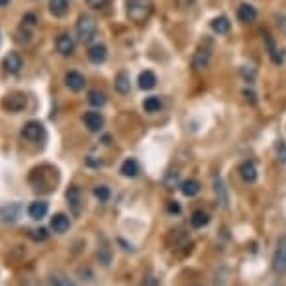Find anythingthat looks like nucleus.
I'll return each instance as SVG.
<instances>
[{
    "label": "nucleus",
    "mask_w": 286,
    "mask_h": 286,
    "mask_svg": "<svg viewBox=\"0 0 286 286\" xmlns=\"http://www.w3.org/2000/svg\"><path fill=\"white\" fill-rule=\"evenodd\" d=\"M152 12V0H126V13H128L129 21H133L137 25H142L144 21H148Z\"/></svg>",
    "instance_id": "obj_1"
},
{
    "label": "nucleus",
    "mask_w": 286,
    "mask_h": 286,
    "mask_svg": "<svg viewBox=\"0 0 286 286\" xmlns=\"http://www.w3.org/2000/svg\"><path fill=\"white\" fill-rule=\"evenodd\" d=\"M271 268H273L275 275H286V236H280L277 239L273 253V260H271Z\"/></svg>",
    "instance_id": "obj_2"
},
{
    "label": "nucleus",
    "mask_w": 286,
    "mask_h": 286,
    "mask_svg": "<svg viewBox=\"0 0 286 286\" xmlns=\"http://www.w3.org/2000/svg\"><path fill=\"white\" fill-rule=\"evenodd\" d=\"M77 36L83 43H88L96 36V21L88 15H83L77 23Z\"/></svg>",
    "instance_id": "obj_3"
},
{
    "label": "nucleus",
    "mask_w": 286,
    "mask_h": 286,
    "mask_svg": "<svg viewBox=\"0 0 286 286\" xmlns=\"http://www.w3.org/2000/svg\"><path fill=\"white\" fill-rule=\"evenodd\" d=\"M21 213H23V206L19 202L4 204V206H0V221L6 223V225H13V223L19 221Z\"/></svg>",
    "instance_id": "obj_4"
},
{
    "label": "nucleus",
    "mask_w": 286,
    "mask_h": 286,
    "mask_svg": "<svg viewBox=\"0 0 286 286\" xmlns=\"http://www.w3.org/2000/svg\"><path fill=\"white\" fill-rule=\"evenodd\" d=\"M2 107L8 109L10 112H19V110H23L26 107V98L23 94H12L2 101Z\"/></svg>",
    "instance_id": "obj_5"
},
{
    "label": "nucleus",
    "mask_w": 286,
    "mask_h": 286,
    "mask_svg": "<svg viewBox=\"0 0 286 286\" xmlns=\"http://www.w3.org/2000/svg\"><path fill=\"white\" fill-rule=\"evenodd\" d=\"M56 51L60 53L62 56H71L75 51V42L69 34H62V36L56 37Z\"/></svg>",
    "instance_id": "obj_6"
},
{
    "label": "nucleus",
    "mask_w": 286,
    "mask_h": 286,
    "mask_svg": "<svg viewBox=\"0 0 286 286\" xmlns=\"http://www.w3.org/2000/svg\"><path fill=\"white\" fill-rule=\"evenodd\" d=\"M83 122H85V126H86L88 131L96 133V131H99V129L103 128L105 120L99 112H94V110H92V112H86V114L83 116Z\"/></svg>",
    "instance_id": "obj_7"
},
{
    "label": "nucleus",
    "mask_w": 286,
    "mask_h": 286,
    "mask_svg": "<svg viewBox=\"0 0 286 286\" xmlns=\"http://www.w3.org/2000/svg\"><path fill=\"white\" fill-rule=\"evenodd\" d=\"M43 133H45V129H43V124L36 122V120H32V122H28L23 128V137L28 140H39L43 137Z\"/></svg>",
    "instance_id": "obj_8"
},
{
    "label": "nucleus",
    "mask_w": 286,
    "mask_h": 286,
    "mask_svg": "<svg viewBox=\"0 0 286 286\" xmlns=\"http://www.w3.org/2000/svg\"><path fill=\"white\" fill-rule=\"evenodd\" d=\"M88 60L92 64H103L107 60V47L103 43H94L90 49H88Z\"/></svg>",
    "instance_id": "obj_9"
},
{
    "label": "nucleus",
    "mask_w": 286,
    "mask_h": 286,
    "mask_svg": "<svg viewBox=\"0 0 286 286\" xmlns=\"http://www.w3.org/2000/svg\"><path fill=\"white\" fill-rule=\"evenodd\" d=\"M2 66L6 67L8 73H19L21 71V67H23V60H21V56L17 53H10V55L4 56V60H2Z\"/></svg>",
    "instance_id": "obj_10"
},
{
    "label": "nucleus",
    "mask_w": 286,
    "mask_h": 286,
    "mask_svg": "<svg viewBox=\"0 0 286 286\" xmlns=\"http://www.w3.org/2000/svg\"><path fill=\"white\" fill-rule=\"evenodd\" d=\"M69 226H71V221H69V217L64 215V213H56L55 217L51 219V228H53L56 234H66V232L69 230Z\"/></svg>",
    "instance_id": "obj_11"
},
{
    "label": "nucleus",
    "mask_w": 286,
    "mask_h": 286,
    "mask_svg": "<svg viewBox=\"0 0 286 286\" xmlns=\"http://www.w3.org/2000/svg\"><path fill=\"white\" fill-rule=\"evenodd\" d=\"M258 17V12H256V8L253 4H241V6L237 8V19L241 21V23H253L255 19Z\"/></svg>",
    "instance_id": "obj_12"
},
{
    "label": "nucleus",
    "mask_w": 286,
    "mask_h": 286,
    "mask_svg": "<svg viewBox=\"0 0 286 286\" xmlns=\"http://www.w3.org/2000/svg\"><path fill=\"white\" fill-rule=\"evenodd\" d=\"M47 212H49V204H47L45 200H36L28 206V215L36 221L43 219V217L47 215Z\"/></svg>",
    "instance_id": "obj_13"
},
{
    "label": "nucleus",
    "mask_w": 286,
    "mask_h": 286,
    "mask_svg": "<svg viewBox=\"0 0 286 286\" xmlns=\"http://www.w3.org/2000/svg\"><path fill=\"white\" fill-rule=\"evenodd\" d=\"M239 176H241V180H243L245 183L256 182L258 172H256L255 163H253V161H245V163H241V167H239Z\"/></svg>",
    "instance_id": "obj_14"
},
{
    "label": "nucleus",
    "mask_w": 286,
    "mask_h": 286,
    "mask_svg": "<svg viewBox=\"0 0 286 286\" xmlns=\"http://www.w3.org/2000/svg\"><path fill=\"white\" fill-rule=\"evenodd\" d=\"M155 85H157V77H155L153 71L146 69V71H142V73L139 75V88L140 90H152V88H155Z\"/></svg>",
    "instance_id": "obj_15"
},
{
    "label": "nucleus",
    "mask_w": 286,
    "mask_h": 286,
    "mask_svg": "<svg viewBox=\"0 0 286 286\" xmlns=\"http://www.w3.org/2000/svg\"><path fill=\"white\" fill-rule=\"evenodd\" d=\"M66 85L69 86V90L80 92L85 88V77L79 73V71H69L66 75Z\"/></svg>",
    "instance_id": "obj_16"
},
{
    "label": "nucleus",
    "mask_w": 286,
    "mask_h": 286,
    "mask_svg": "<svg viewBox=\"0 0 286 286\" xmlns=\"http://www.w3.org/2000/svg\"><path fill=\"white\" fill-rule=\"evenodd\" d=\"M67 202H69V208L73 210V213L77 215V213H80V202H83V198H80V191L77 187H69L67 189Z\"/></svg>",
    "instance_id": "obj_17"
},
{
    "label": "nucleus",
    "mask_w": 286,
    "mask_h": 286,
    "mask_svg": "<svg viewBox=\"0 0 286 286\" xmlns=\"http://www.w3.org/2000/svg\"><path fill=\"white\" fill-rule=\"evenodd\" d=\"M120 172H122V176L126 178H135V176H139L140 167L135 159H126L122 163V167H120Z\"/></svg>",
    "instance_id": "obj_18"
},
{
    "label": "nucleus",
    "mask_w": 286,
    "mask_h": 286,
    "mask_svg": "<svg viewBox=\"0 0 286 286\" xmlns=\"http://www.w3.org/2000/svg\"><path fill=\"white\" fill-rule=\"evenodd\" d=\"M210 26H212V30L215 32V34H226V32L230 30V21H228V17L221 15V17L212 19Z\"/></svg>",
    "instance_id": "obj_19"
},
{
    "label": "nucleus",
    "mask_w": 286,
    "mask_h": 286,
    "mask_svg": "<svg viewBox=\"0 0 286 286\" xmlns=\"http://www.w3.org/2000/svg\"><path fill=\"white\" fill-rule=\"evenodd\" d=\"M49 10L55 17H62L69 10V0H49Z\"/></svg>",
    "instance_id": "obj_20"
},
{
    "label": "nucleus",
    "mask_w": 286,
    "mask_h": 286,
    "mask_svg": "<svg viewBox=\"0 0 286 286\" xmlns=\"http://www.w3.org/2000/svg\"><path fill=\"white\" fill-rule=\"evenodd\" d=\"M210 51H196L195 56H193V67L195 69H206L210 66Z\"/></svg>",
    "instance_id": "obj_21"
},
{
    "label": "nucleus",
    "mask_w": 286,
    "mask_h": 286,
    "mask_svg": "<svg viewBox=\"0 0 286 286\" xmlns=\"http://www.w3.org/2000/svg\"><path fill=\"white\" fill-rule=\"evenodd\" d=\"M182 193L185 196H189V198H193V196H196L198 193H200V183L196 182V180H185V182H182Z\"/></svg>",
    "instance_id": "obj_22"
},
{
    "label": "nucleus",
    "mask_w": 286,
    "mask_h": 286,
    "mask_svg": "<svg viewBox=\"0 0 286 286\" xmlns=\"http://www.w3.org/2000/svg\"><path fill=\"white\" fill-rule=\"evenodd\" d=\"M142 107H144V110H146V112H150V114H155V112H159V110L163 109V101H161L157 96H150V98L144 99Z\"/></svg>",
    "instance_id": "obj_23"
},
{
    "label": "nucleus",
    "mask_w": 286,
    "mask_h": 286,
    "mask_svg": "<svg viewBox=\"0 0 286 286\" xmlns=\"http://www.w3.org/2000/svg\"><path fill=\"white\" fill-rule=\"evenodd\" d=\"M208 223H210V215H208L204 210L193 212V215H191V225L195 226V228H204Z\"/></svg>",
    "instance_id": "obj_24"
},
{
    "label": "nucleus",
    "mask_w": 286,
    "mask_h": 286,
    "mask_svg": "<svg viewBox=\"0 0 286 286\" xmlns=\"http://www.w3.org/2000/svg\"><path fill=\"white\" fill-rule=\"evenodd\" d=\"M114 86H116V90L120 92V94H128L129 88H131V83H129V75L126 73V71H120V73L116 75Z\"/></svg>",
    "instance_id": "obj_25"
},
{
    "label": "nucleus",
    "mask_w": 286,
    "mask_h": 286,
    "mask_svg": "<svg viewBox=\"0 0 286 286\" xmlns=\"http://www.w3.org/2000/svg\"><path fill=\"white\" fill-rule=\"evenodd\" d=\"M88 103L92 107H103L107 103V96H105V92L101 90H90L88 92Z\"/></svg>",
    "instance_id": "obj_26"
},
{
    "label": "nucleus",
    "mask_w": 286,
    "mask_h": 286,
    "mask_svg": "<svg viewBox=\"0 0 286 286\" xmlns=\"http://www.w3.org/2000/svg\"><path fill=\"white\" fill-rule=\"evenodd\" d=\"M49 280H51V286H75L73 280L69 279V277H66L64 273H60V271L51 273Z\"/></svg>",
    "instance_id": "obj_27"
},
{
    "label": "nucleus",
    "mask_w": 286,
    "mask_h": 286,
    "mask_svg": "<svg viewBox=\"0 0 286 286\" xmlns=\"http://www.w3.org/2000/svg\"><path fill=\"white\" fill-rule=\"evenodd\" d=\"M94 196L99 202H107L110 198V189L107 185H98V187H94Z\"/></svg>",
    "instance_id": "obj_28"
},
{
    "label": "nucleus",
    "mask_w": 286,
    "mask_h": 286,
    "mask_svg": "<svg viewBox=\"0 0 286 286\" xmlns=\"http://www.w3.org/2000/svg\"><path fill=\"white\" fill-rule=\"evenodd\" d=\"M215 193L217 196H221V202L226 206V195H225V187H223V182L221 180H215Z\"/></svg>",
    "instance_id": "obj_29"
},
{
    "label": "nucleus",
    "mask_w": 286,
    "mask_h": 286,
    "mask_svg": "<svg viewBox=\"0 0 286 286\" xmlns=\"http://www.w3.org/2000/svg\"><path fill=\"white\" fill-rule=\"evenodd\" d=\"M32 237H34L36 241H43V239H47V230H45V228H37V230L32 232Z\"/></svg>",
    "instance_id": "obj_30"
},
{
    "label": "nucleus",
    "mask_w": 286,
    "mask_h": 286,
    "mask_svg": "<svg viewBox=\"0 0 286 286\" xmlns=\"http://www.w3.org/2000/svg\"><path fill=\"white\" fill-rule=\"evenodd\" d=\"M277 155H279V159L284 163L286 161V144L282 142V140H279V144H277Z\"/></svg>",
    "instance_id": "obj_31"
},
{
    "label": "nucleus",
    "mask_w": 286,
    "mask_h": 286,
    "mask_svg": "<svg viewBox=\"0 0 286 286\" xmlns=\"http://www.w3.org/2000/svg\"><path fill=\"white\" fill-rule=\"evenodd\" d=\"M34 25H36V15L28 13V15H25V17H23V26H28V28H32Z\"/></svg>",
    "instance_id": "obj_32"
},
{
    "label": "nucleus",
    "mask_w": 286,
    "mask_h": 286,
    "mask_svg": "<svg viewBox=\"0 0 286 286\" xmlns=\"http://www.w3.org/2000/svg\"><path fill=\"white\" fill-rule=\"evenodd\" d=\"M86 4L94 8V10H99V8H103L107 4V0H86Z\"/></svg>",
    "instance_id": "obj_33"
},
{
    "label": "nucleus",
    "mask_w": 286,
    "mask_h": 286,
    "mask_svg": "<svg viewBox=\"0 0 286 286\" xmlns=\"http://www.w3.org/2000/svg\"><path fill=\"white\" fill-rule=\"evenodd\" d=\"M98 258H99V262H101L103 266H109V262H110V253H109V251H103V253H98Z\"/></svg>",
    "instance_id": "obj_34"
},
{
    "label": "nucleus",
    "mask_w": 286,
    "mask_h": 286,
    "mask_svg": "<svg viewBox=\"0 0 286 286\" xmlns=\"http://www.w3.org/2000/svg\"><path fill=\"white\" fill-rule=\"evenodd\" d=\"M243 96L247 101H251V103H256V96H255V92H251V90H245L243 92Z\"/></svg>",
    "instance_id": "obj_35"
},
{
    "label": "nucleus",
    "mask_w": 286,
    "mask_h": 286,
    "mask_svg": "<svg viewBox=\"0 0 286 286\" xmlns=\"http://www.w3.org/2000/svg\"><path fill=\"white\" fill-rule=\"evenodd\" d=\"M142 286H161V284L157 282V279H155V277H148L146 282H144Z\"/></svg>",
    "instance_id": "obj_36"
},
{
    "label": "nucleus",
    "mask_w": 286,
    "mask_h": 286,
    "mask_svg": "<svg viewBox=\"0 0 286 286\" xmlns=\"http://www.w3.org/2000/svg\"><path fill=\"white\" fill-rule=\"evenodd\" d=\"M169 212H180V206H178L176 202H169Z\"/></svg>",
    "instance_id": "obj_37"
},
{
    "label": "nucleus",
    "mask_w": 286,
    "mask_h": 286,
    "mask_svg": "<svg viewBox=\"0 0 286 286\" xmlns=\"http://www.w3.org/2000/svg\"><path fill=\"white\" fill-rule=\"evenodd\" d=\"M8 2H10V0H0V6H6Z\"/></svg>",
    "instance_id": "obj_38"
},
{
    "label": "nucleus",
    "mask_w": 286,
    "mask_h": 286,
    "mask_svg": "<svg viewBox=\"0 0 286 286\" xmlns=\"http://www.w3.org/2000/svg\"><path fill=\"white\" fill-rule=\"evenodd\" d=\"M279 286H284V284H279Z\"/></svg>",
    "instance_id": "obj_39"
}]
</instances>
